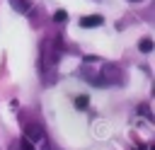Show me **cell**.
Here are the masks:
<instances>
[{
  "label": "cell",
  "mask_w": 155,
  "mask_h": 150,
  "mask_svg": "<svg viewBox=\"0 0 155 150\" xmlns=\"http://www.w3.org/2000/svg\"><path fill=\"white\" fill-rule=\"evenodd\" d=\"M92 63H94V68H90V65L85 63V68H82V73H80L87 82H92V85H97V87H107V85L124 82L121 68H116V65H111V63H104V60H97L94 56H92Z\"/></svg>",
  "instance_id": "6da1fadb"
},
{
  "label": "cell",
  "mask_w": 155,
  "mask_h": 150,
  "mask_svg": "<svg viewBox=\"0 0 155 150\" xmlns=\"http://www.w3.org/2000/svg\"><path fill=\"white\" fill-rule=\"evenodd\" d=\"M58 58H61V44L56 39H44L41 51H39V68H41V73L46 75L48 82H51V73L58 65Z\"/></svg>",
  "instance_id": "7a4b0ae2"
},
{
  "label": "cell",
  "mask_w": 155,
  "mask_h": 150,
  "mask_svg": "<svg viewBox=\"0 0 155 150\" xmlns=\"http://www.w3.org/2000/svg\"><path fill=\"white\" fill-rule=\"evenodd\" d=\"M19 143H22V150H51L44 128L36 126V123H29V126L24 128V138H22Z\"/></svg>",
  "instance_id": "3957f363"
},
{
  "label": "cell",
  "mask_w": 155,
  "mask_h": 150,
  "mask_svg": "<svg viewBox=\"0 0 155 150\" xmlns=\"http://www.w3.org/2000/svg\"><path fill=\"white\" fill-rule=\"evenodd\" d=\"M102 22H104V17H102V15H85V17H80V27H85V29L99 27Z\"/></svg>",
  "instance_id": "277c9868"
},
{
  "label": "cell",
  "mask_w": 155,
  "mask_h": 150,
  "mask_svg": "<svg viewBox=\"0 0 155 150\" xmlns=\"http://www.w3.org/2000/svg\"><path fill=\"white\" fill-rule=\"evenodd\" d=\"M12 7H15L17 12H22V15H29L31 2H29V0H12Z\"/></svg>",
  "instance_id": "5b68a950"
},
{
  "label": "cell",
  "mask_w": 155,
  "mask_h": 150,
  "mask_svg": "<svg viewBox=\"0 0 155 150\" xmlns=\"http://www.w3.org/2000/svg\"><path fill=\"white\" fill-rule=\"evenodd\" d=\"M140 51H143V53H150V51H153V41H150V39H140Z\"/></svg>",
  "instance_id": "8992f818"
},
{
  "label": "cell",
  "mask_w": 155,
  "mask_h": 150,
  "mask_svg": "<svg viewBox=\"0 0 155 150\" xmlns=\"http://www.w3.org/2000/svg\"><path fill=\"white\" fill-rule=\"evenodd\" d=\"M87 104H90V99H87L85 94H80V97H75V106H78V109H85Z\"/></svg>",
  "instance_id": "52a82bcc"
},
{
  "label": "cell",
  "mask_w": 155,
  "mask_h": 150,
  "mask_svg": "<svg viewBox=\"0 0 155 150\" xmlns=\"http://www.w3.org/2000/svg\"><path fill=\"white\" fill-rule=\"evenodd\" d=\"M65 19H68L65 10H56V12H53V22H65Z\"/></svg>",
  "instance_id": "ba28073f"
},
{
  "label": "cell",
  "mask_w": 155,
  "mask_h": 150,
  "mask_svg": "<svg viewBox=\"0 0 155 150\" xmlns=\"http://www.w3.org/2000/svg\"><path fill=\"white\" fill-rule=\"evenodd\" d=\"M10 150H22V143H12V148Z\"/></svg>",
  "instance_id": "9c48e42d"
}]
</instances>
